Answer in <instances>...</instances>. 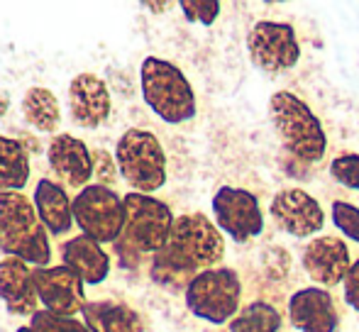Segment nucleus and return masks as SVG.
Returning a JSON list of instances; mask_svg holds the SVG:
<instances>
[{
	"instance_id": "obj_1",
	"label": "nucleus",
	"mask_w": 359,
	"mask_h": 332,
	"mask_svg": "<svg viewBox=\"0 0 359 332\" xmlns=\"http://www.w3.org/2000/svg\"><path fill=\"white\" fill-rule=\"evenodd\" d=\"M0 251L34 264V269L52 261L47 228L25 193H0Z\"/></svg>"
},
{
	"instance_id": "obj_2",
	"label": "nucleus",
	"mask_w": 359,
	"mask_h": 332,
	"mask_svg": "<svg viewBox=\"0 0 359 332\" xmlns=\"http://www.w3.org/2000/svg\"><path fill=\"white\" fill-rule=\"evenodd\" d=\"M269 115L288 154L306 164H318L325 157L327 134L306 100L291 90H276L269 98Z\"/></svg>"
},
{
	"instance_id": "obj_3",
	"label": "nucleus",
	"mask_w": 359,
	"mask_h": 332,
	"mask_svg": "<svg viewBox=\"0 0 359 332\" xmlns=\"http://www.w3.org/2000/svg\"><path fill=\"white\" fill-rule=\"evenodd\" d=\"M142 98L151 113L169 125H181L196 118V93L176 64L159 57H147L140 69Z\"/></svg>"
},
{
	"instance_id": "obj_4",
	"label": "nucleus",
	"mask_w": 359,
	"mask_h": 332,
	"mask_svg": "<svg viewBox=\"0 0 359 332\" xmlns=\"http://www.w3.org/2000/svg\"><path fill=\"white\" fill-rule=\"evenodd\" d=\"M242 281L240 274L230 266L203 269L186 289V305L198 320L210 325L232 323L240 313Z\"/></svg>"
},
{
	"instance_id": "obj_5",
	"label": "nucleus",
	"mask_w": 359,
	"mask_h": 332,
	"mask_svg": "<svg viewBox=\"0 0 359 332\" xmlns=\"http://www.w3.org/2000/svg\"><path fill=\"white\" fill-rule=\"evenodd\" d=\"M118 171L137 193L151 195L166 184V154L156 134L133 127L115 144Z\"/></svg>"
},
{
	"instance_id": "obj_6",
	"label": "nucleus",
	"mask_w": 359,
	"mask_h": 332,
	"mask_svg": "<svg viewBox=\"0 0 359 332\" xmlns=\"http://www.w3.org/2000/svg\"><path fill=\"white\" fill-rule=\"evenodd\" d=\"M74 220L86 237L100 244L118 242L125 233V200L110 186H86L74 198Z\"/></svg>"
},
{
	"instance_id": "obj_7",
	"label": "nucleus",
	"mask_w": 359,
	"mask_h": 332,
	"mask_svg": "<svg viewBox=\"0 0 359 332\" xmlns=\"http://www.w3.org/2000/svg\"><path fill=\"white\" fill-rule=\"evenodd\" d=\"M123 200L128 213L123 233L125 242L133 244L137 251H149V254L164 249L176 223L169 205L154 195L137 193V191H130Z\"/></svg>"
},
{
	"instance_id": "obj_8",
	"label": "nucleus",
	"mask_w": 359,
	"mask_h": 332,
	"mask_svg": "<svg viewBox=\"0 0 359 332\" xmlns=\"http://www.w3.org/2000/svg\"><path fill=\"white\" fill-rule=\"evenodd\" d=\"M247 49L252 64L266 74H284L301 59L296 29L288 22H274V20H262L252 27Z\"/></svg>"
},
{
	"instance_id": "obj_9",
	"label": "nucleus",
	"mask_w": 359,
	"mask_h": 332,
	"mask_svg": "<svg viewBox=\"0 0 359 332\" xmlns=\"http://www.w3.org/2000/svg\"><path fill=\"white\" fill-rule=\"evenodd\" d=\"M210 208H213L217 230L230 235L235 242H250V240L259 237L264 230L259 198L247 188L220 186L215 191Z\"/></svg>"
},
{
	"instance_id": "obj_10",
	"label": "nucleus",
	"mask_w": 359,
	"mask_h": 332,
	"mask_svg": "<svg viewBox=\"0 0 359 332\" xmlns=\"http://www.w3.org/2000/svg\"><path fill=\"white\" fill-rule=\"evenodd\" d=\"M169 244L198 271H203V266L213 269V264L225 254V240L220 230L203 213H186L176 218Z\"/></svg>"
},
{
	"instance_id": "obj_11",
	"label": "nucleus",
	"mask_w": 359,
	"mask_h": 332,
	"mask_svg": "<svg viewBox=\"0 0 359 332\" xmlns=\"http://www.w3.org/2000/svg\"><path fill=\"white\" fill-rule=\"evenodd\" d=\"M271 220L291 237H313L325 225V213L318 198L303 188H284L271 198Z\"/></svg>"
},
{
	"instance_id": "obj_12",
	"label": "nucleus",
	"mask_w": 359,
	"mask_h": 332,
	"mask_svg": "<svg viewBox=\"0 0 359 332\" xmlns=\"http://www.w3.org/2000/svg\"><path fill=\"white\" fill-rule=\"evenodd\" d=\"M34 289L44 310L76 318L86 305L83 281L69 266H39L32 271Z\"/></svg>"
},
{
	"instance_id": "obj_13",
	"label": "nucleus",
	"mask_w": 359,
	"mask_h": 332,
	"mask_svg": "<svg viewBox=\"0 0 359 332\" xmlns=\"http://www.w3.org/2000/svg\"><path fill=\"white\" fill-rule=\"evenodd\" d=\"M288 320L298 332H337L340 325L335 300L320 286L298 289L288 298Z\"/></svg>"
},
{
	"instance_id": "obj_14",
	"label": "nucleus",
	"mask_w": 359,
	"mask_h": 332,
	"mask_svg": "<svg viewBox=\"0 0 359 332\" xmlns=\"http://www.w3.org/2000/svg\"><path fill=\"white\" fill-rule=\"evenodd\" d=\"M301 261H303V269L308 271V276L320 286L342 284L352 266L350 247L340 237L311 240L306 244V249H303Z\"/></svg>"
},
{
	"instance_id": "obj_15",
	"label": "nucleus",
	"mask_w": 359,
	"mask_h": 332,
	"mask_svg": "<svg viewBox=\"0 0 359 332\" xmlns=\"http://www.w3.org/2000/svg\"><path fill=\"white\" fill-rule=\"evenodd\" d=\"M69 108L79 127L95 130L110 118V90L95 74H79L69 85Z\"/></svg>"
},
{
	"instance_id": "obj_16",
	"label": "nucleus",
	"mask_w": 359,
	"mask_h": 332,
	"mask_svg": "<svg viewBox=\"0 0 359 332\" xmlns=\"http://www.w3.org/2000/svg\"><path fill=\"white\" fill-rule=\"evenodd\" d=\"M49 164L54 174L72 188H86L93 176V152L74 134H57L49 144Z\"/></svg>"
},
{
	"instance_id": "obj_17",
	"label": "nucleus",
	"mask_w": 359,
	"mask_h": 332,
	"mask_svg": "<svg viewBox=\"0 0 359 332\" xmlns=\"http://www.w3.org/2000/svg\"><path fill=\"white\" fill-rule=\"evenodd\" d=\"M34 269H29L27 261L5 256L0 259V298L8 305L10 313L29 315L37 313L39 296L34 289Z\"/></svg>"
},
{
	"instance_id": "obj_18",
	"label": "nucleus",
	"mask_w": 359,
	"mask_h": 332,
	"mask_svg": "<svg viewBox=\"0 0 359 332\" xmlns=\"http://www.w3.org/2000/svg\"><path fill=\"white\" fill-rule=\"evenodd\" d=\"M62 261L72 271L81 276L83 284H103L110 274V256L108 251L100 247V242L79 235V237L64 242L62 247Z\"/></svg>"
},
{
	"instance_id": "obj_19",
	"label": "nucleus",
	"mask_w": 359,
	"mask_h": 332,
	"mask_svg": "<svg viewBox=\"0 0 359 332\" xmlns=\"http://www.w3.org/2000/svg\"><path fill=\"white\" fill-rule=\"evenodd\" d=\"M34 210L52 235H64L74 225V203L67 191L49 179H39L34 188Z\"/></svg>"
},
{
	"instance_id": "obj_20",
	"label": "nucleus",
	"mask_w": 359,
	"mask_h": 332,
	"mask_svg": "<svg viewBox=\"0 0 359 332\" xmlns=\"http://www.w3.org/2000/svg\"><path fill=\"white\" fill-rule=\"evenodd\" d=\"M81 315L90 332H144L137 310L118 300H88Z\"/></svg>"
},
{
	"instance_id": "obj_21",
	"label": "nucleus",
	"mask_w": 359,
	"mask_h": 332,
	"mask_svg": "<svg viewBox=\"0 0 359 332\" xmlns=\"http://www.w3.org/2000/svg\"><path fill=\"white\" fill-rule=\"evenodd\" d=\"M198 274L201 271L189 259H184L171 244H166L164 249H159L151 256L149 276L154 284L164 286V289H189V284Z\"/></svg>"
},
{
	"instance_id": "obj_22",
	"label": "nucleus",
	"mask_w": 359,
	"mask_h": 332,
	"mask_svg": "<svg viewBox=\"0 0 359 332\" xmlns=\"http://www.w3.org/2000/svg\"><path fill=\"white\" fill-rule=\"evenodd\" d=\"M29 181V154L22 142L0 137V193H22Z\"/></svg>"
},
{
	"instance_id": "obj_23",
	"label": "nucleus",
	"mask_w": 359,
	"mask_h": 332,
	"mask_svg": "<svg viewBox=\"0 0 359 332\" xmlns=\"http://www.w3.org/2000/svg\"><path fill=\"white\" fill-rule=\"evenodd\" d=\"M22 115L27 125H32L39 132H54L62 123V110H59L57 95L49 88L34 85L25 93L22 98Z\"/></svg>"
},
{
	"instance_id": "obj_24",
	"label": "nucleus",
	"mask_w": 359,
	"mask_h": 332,
	"mask_svg": "<svg viewBox=\"0 0 359 332\" xmlns=\"http://www.w3.org/2000/svg\"><path fill=\"white\" fill-rule=\"evenodd\" d=\"M281 325H284V318L279 308H274L266 300H255L232 318L230 332H279Z\"/></svg>"
},
{
	"instance_id": "obj_25",
	"label": "nucleus",
	"mask_w": 359,
	"mask_h": 332,
	"mask_svg": "<svg viewBox=\"0 0 359 332\" xmlns=\"http://www.w3.org/2000/svg\"><path fill=\"white\" fill-rule=\"evenodd\" d=\"M29 328H34L37 332H90L86 328V323H81V320L69 318V315L49 313V310H44V308L32 315Z\"/></svg>"
},
{
	"instance_id": "obj_26",
	"label": "nucleus",
	"mask_w": 359,
	"mask_h": 332,
	"mask_svg": "<svg viewBox=\"0 0 359 332\" xmlns=\"http://www.w3.org/2000/svg\"><path fill=\"white\" fill-rule=\"evenodd\" d=\"M330 215L335 228L352 242H359V208L347 200H335L330 205Z\"/></svg>"
},
{
	"instance_id": "obj_27",
	"label": "nucleus",
	"mask_w": 359,
	"mask_h": 332,
	"mask_svg": "<svg viewBox=\"0 0 359 332\" xmlns=\"http://www.w3.org/2000/svg\"><path fill=\"white\" fill-rule=\"evenodd\" d=\"M330 176L342 188L359 191V154H340L332 159Z\"/></svg>"
},
{
	"instance_id": "obj_28",
	"label": "nucleus",
	"mask_w": 359,
	"mask_h": 332,
	"mask_svg": "<svg viewBox=\"0 0 359 332\" xmlns=\"http://www.w3.org/2000/svg\"><path fill=\"white\" fill-rule=\"evenodd\" d=\"M179 8L184 10L189 22H201L203 27H210L217 20V15H220V3L217 0H181Z\"/></svg>"
},
{
	"instance_id": "obj_29",
	"label": "nucleus",
	"mask_w": 359,
	"mask_h": 332,
	"mask_svg": "<svg viewBox=\"0 0 359 332\" xmlns=\"http://www.w3.org/2000/svg\"><path fill=\"white\" fill-rule=\"evenodd\" d=\"M115 174H118V162H113V154L105 149H95L93 152V176L100 179V186L115 184Z\"/></svg>"
},
{
	"instance_id": "obj_30",
	"label": "nucleus",
	"mask_w": 359,
	"mask_h": 332,
	"mask_svg": "<svg viewBox=\"0 0 359 332\" xmlns=\"http://www.w3.org/2000/svg\"><path fill=\"white\" fill-rule=\"evenodd\" d=\"M342 286H345V300L347 305H350L352 310H357L359 313V259L352 261L350 271H347L345 281H342Z\"/></svg>"
},
{
	"instance_id": "obj_31",
	"label": "nucleus",
	"mask_w": 359,
	"mask_h": 332,
	"mask_svg": "<svg viewBox=\"0 0 359 332\" xmlns=\"http://www.w3.org/2000/svg\"><path fill=\"white\" fill-rule=\"evenodd\" d=\"M142 5L147 10H156V13H161V10H166L171 3H166V0H164V3H149V0H147V3H142Z\"/></svg>"
},
{
	"instance_id": "obj_32",
	"label": "nucleus",
	"mask_w": 359,
	"mask_h": 332,
	"mask_svg": "<svg viewBox=\"0 0 359 332\" xmlns=\"http://www.w3.org/2000/svg\"><path fill=\"white\" fill-rule=\"evenodd\" d=\"M5 110H8V98H5V95H0V118L5 115Z\"/></svg>"
},
{
	"instance_id": "obj_33",
	"label": "nucleus",
	"mask_w": 359,
	"mask_h": 332,
	"mask_svg": "<svg viewBox=\"0 0 359 332\" xmlns=\"http://www.w3.org/2000/svg\"><path fill=\"white\" fill-rule=\"evenodd\" d=\"M15 332H37V330H34V328H29V325H22V328H18Z\"/></svg>"
}]
</instances>
